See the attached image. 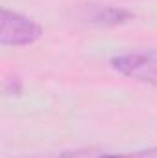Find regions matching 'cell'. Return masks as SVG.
I'll return each instance as SVG.
<instances>
[{"label":"cell","mask_w":157,"mask_h":158,"mask_svg":"<svg viewBox=\"0 0 157 158\" xmlns=\"http://www.w3.org/2000/svg\"><path fill=\"white\" fill-rule=\"evenodd\" d=\"M2 30H0V42L4 46H28L43 37V28L39 24L7 7H2Z\"/></svg>","instance_id":"obj_2"},{"label":"cell","mask_w":157,"mask_h":158,"mask_svg":"<svg viewBox=\"0 0 157 158\" xmlns=\"http://www.w3.org/2000/svg\"><path fill=\"white\" fill-rule=\"evenodd\" d=\"M61 158H91V156H89L87 153H79V151H76V153H67V155H63Z\"/></svg>","instance_id":"obj_5"},{"label":"cell","mask_w":157,"mask_h":158,"mask_svg":"<svg viewBox=\"0 0 157 158\" xmlns=\"http://www.w3.org/2000/svg\"><path fill=\"white\" fill-rule=\"evenodd\" d=\"M94 158H157V147L141 149V151H133V153H124V155H100V156Z\"/></svg>","instance_id":"obj_4"},{"label":"cell","mask_w":157,"mask_h":158,"mask_svg":"<svg viewBox=\"0 0 157 158\" xmlns=\"http://www.w3.org/2000/svg\"><path fill=\"white\" fill-rule=\"evenodd\" d=\"M118 74L157 88V50H135L111 59Z\"/></svg>","instance_id":"obj_1"},{"label":"cell","mask_w":157,"mask_h":158,"mask_svg":"<svg viewBox=\"0 0 157 158\" xmlns=\"http://www.w3.org/2000/svg\"><path fill=\"white\" fill-rule=\"evenodd\" d=\"M135 15L129 9L117 7V6H98L94 7L85 19L91 24H98V26H118V24H126L133 19Z\"/></svg>","instance_id":"obj_3"}]
</instances>
